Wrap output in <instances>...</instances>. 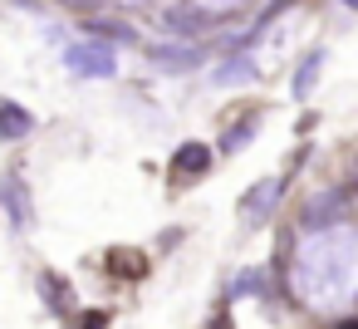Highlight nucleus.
<instances>
[{"mask_svg": "<svg viewBox=\"0 0 358 329\" xmlns=\"http://www.w3.org/2000/svg\"><path fill=\"white\" fill-rule=\"evenodd\" d=\"M294 290L319 309H334V304L353 300L358 295V231L309 236L294 255Z\"/></svg>", "mask_w": 358, "mask_h": 329, "instance_id": "f257e3e1", "label": "nucleus"}, {"mask_svg": "<svg viewBox=\"0 0 358 329\" xmlns=\"http://www.w3.org/2000/svg\"><path fill=\"white\" fill-rule=\"evenodd\" d=\"M64 64H69L74 74H89V79H108V74L118 69V59H113V50H108V45H99V40H84V45H69V50H64Z\"/></svg>", "mask_w": 358, "mask_h": 329, "instance_id": "f03ea898", "label": "nucleus"}, {"mask_svg": "<svg viewBox=\"0 0 358 329\" xmlns=\"http://www.w3.org/2000/svg\"><path fill=\"white\" fill-rule=\"evenodd\" d=\"M206 167H211V148L206 143H182L172 153V177L177 182H196V177H206Z\"/></svg>", "mask_w": 358, "mask_h": 329, "instance_id": "7ed1b4c3", "label": "nucleus"}, {"mask_svg": "<svg viewBox=\"0 0 358 329\" xmlns=\"http://www.w3.org/2000/svg\"><path fill=\"white\" fill-rule=\"evenodd\" d=\"M280 192H285V177H265V182H255L245 197H241V216H250V221H260L275 202H280Z\"/></svg>", "mask_w": 358, "mask_h": 329, "instance_id": "20e7f679", "label": "nucleus"}, {"mask_svg": "<svg viewBox=\"0 0 358 329\" xmlns=\"http://www.w3.org/2000/svg\"><path fill=\"white\" fill-rule=\"evenodd\" d=\"M6 206H10V221H15L20 231L35 221V206H30V192H25L20 177H6Z\"/></svg>", "mask_w": 358, "mask_h": 329, "instance_id": "39448f33", "label": "nucleus"}, {"mask_svg": "<svg viewBox=\"0 0 358 329\" xmlns=\"http://www.w3.org/2000/svg\"><path fill=\"white\" fill-rule=\"evenodd\" d=\"M30 133H35V118H30L20 104H0V138L20 143V138H30Z\"/></svg>", "mask_w": 358, "mask_h": 329, "instance_id": "423d86ee", "label": "nucleus"}, {"mask_svg": "<svg viewBox=\"0 0 358 329\" xmlns=\"http://www.w3.org/2000/svg\"><path fill=\"white\" fill-rule=\"evenodd\" d=\"M324 74V50H314V55H304V64H299V74H294V94L299 99H309V89H314V79Z\"/></svg>", "mask_w": 358, "mask_h": 329, "instance_id": "0eeeda50", "label": "nucleus"}, {"mask_svg": "<svg viewBox=\"0 0 358 329\" xmlns=\"http://www.w3.org/2000/svg\"><path fill=\"white\" fill-rule=\"evenodd\" d=\"M250 133H255V123H241V128H231V133H226V153L245 148V143H250Z\"/></svg>", "mask_w": 358, "mask_h": 329, "instance_id": "6e6552de", "label": "nucleus"}, {"mask_svg": "<svg viewBox=\"0 0 358 329\" xmlns=\"http://www.w3.org/2000/svg\"><path fill=\"white\" fill-rule=\"evenodd\" d=\"M216 79H221V84H236V79H255V69H250V64H226Z\"/></svg>", "mask_w": 358, "mask_h": 329, "instance_id": "1a4fd4ad", "label": "nucleus"}, {"mask_svg": "<svg viewBox=\"0 0 358 329\" xmlns=\"http://www.w3.org/2000/svg\"><path fill=\"white\" fill-rule=\"evenodd\" d=\"M196 6H201V10H236L241 0H196Z\"/></svg>", "mask_w": 358, "mask_h": 329, "instance_id": "9d476101", "label": "nucleus"}, {"mask_svg": "<svg viewBox=\"0 0 358 329\" xmlns=\"http://www.w3.org/2000/svg\"><path fill=\"white\" fill-rule=\"evenodd\" d=\"M343 6H353V10H358V0H343Z\"/></svg>", "mask_w": 358, "mask_h": 329, "instance_id": "9b49d317", "label": "nucleus"}]
</instances>
